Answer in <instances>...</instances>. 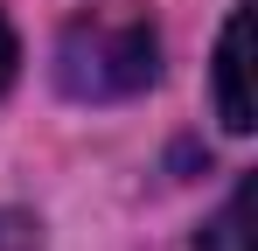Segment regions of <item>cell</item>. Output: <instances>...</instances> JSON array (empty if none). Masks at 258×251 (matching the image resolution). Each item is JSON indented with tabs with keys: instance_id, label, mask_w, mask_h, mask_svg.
I'll return each mask as SVG.
<instances>
[{
	"instance_id": "1",
	"label": "cell",
	"mask_w": 258,
	"mask_h": 251,
	"mask_svg": "<svg viewBox=\"0 0 258 251\" xmlns=\"http://www.w3.org/2000/svg\"><path fill=\"white\" fill-rule=\"evenodd\" d=\"M161 77V35L140 7H91L56 42V84L77 105H112Z\"/></svg>"
},
{
	"instance_id": "2",
	"label": "cell",
	"mask_w": 258,
	"mask_h": 251,
	"mask_svg": "<svg viewBox=\"0 0 258 251\" xmlns=\"http://www.w3.org/2000/svg\"><path fill=\"white\" fill-rule=\"evenodd\" d=\"M244 49H251V7H237L216 42V112L230 133H251V98H244Z\"/></svg>"
},
{
	"instance_id": "3",
	"label": "cell",
	"mask_w": 258,
	"mask_h": 251,
	"mask_svg": "<svg viewBox=\"0 0 258 251\" xmlns=\"http://www.w3.org/2000/svg\"><path fill=\"white\" fill-rule=\"evenodd\" d=\"M196 251H251V181H237V189L223 196V209L203 223Z\"/></svg>"
},
{
	"instance_id": "4",
	"label": "cell",
	"mask_w": 258,
	"mask_h": 251,
	"mask_svg": "<svg viewBox=\"0 0 258 251\" xmlns=\"http://www.w3.org/2000/svg\"><path fill=\"white\" fill-rule=\"evenodd\" d=\"M14 63H21V56H14V28H7V14H0V91L14 84Z\"/></svg>"
}]
</instances>
